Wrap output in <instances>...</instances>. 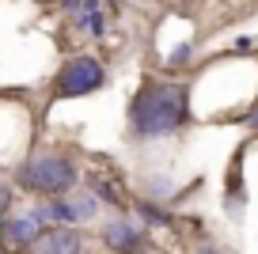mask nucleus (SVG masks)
<instances>
[{"label":"nucleus","mask_w":258,"mask_h":254,"mask_svg":"<svg viewBox=\"0 0 258 254\" xmlns=\"http://www.w3.org/2000/svg\"><path fill=\"white\" fill-rule=\"evenodd\" d=\"M190 91L186 84H145L137 99L129 103V125L137 141H160L175 129L186 125L190 118Z\"/></svg>","instance_id":"1"},{"label":"nucleus","mask_w":258,"mask_h":254,"mask_svg":"<svg viewBox=\"0 0 258 254\" xmlns=\"http://www.w3.org/2000/svg\"><path fill=\"white\" fill-rule=\"evenodd\" d=\"M76 163L64 156H34L19 167V182L34 194H46V198H64V194L76 186Z\"/></svg>","instance_id":"2"},{"label":"nucleus","mask_w":258,"mask_h":254,"mask_svg":"<svg viewBox=\"0 0 258 254\" xmlns=\"http://www.w3.org/2000/svg\"><path fill=\"white\" fill-rule=\"evenodd\" d=\"M106 84V69L95 61V57L80 53L73 61H64V69L57 72V95L61 99H80V95H91Z\"/></svg>","instance_id":"3"},{"label":"nucleus","mask_w":258,"mask_h":254,"mask_svg":"<svg viewBox=\"0 0 258 254\" xmlns=\"http://www.w3.org/2000/svg\"><path fill=\"white\" fill-rule=\"evenodd\" d=\"M27 250H31V254H80L84 239H80L76 228H46Z\"/></svg>","instance_id":"4"},{"label":"nucleus","mask_w":258,"mask_h":254,"mask_svg":"<svg viewBox=\"0 0 258 254\" xmlns=\"http://www.w3.org/2000/svg\"><path fill=\"white\" fill-rule=\"evenodd\" d=\"M61 4L69 8V16H73L76 27H84V31H91V34H103L106 31V19H103L99 0H61Z\"/></svg>","instance_id":"5"},{"label":"nucleus","mask_w":258,"mask_h":254,"mask_svg":"<svg viewBox=\"0 0 258 254\" xmlns=\"http://www.w3.org/2000/svg\"><path fill=\"white\" fill-rule=\"evenodd\" d=\"M103 243L114 246L118 254H133L141 246V228H137V224H129V220H110L103 228Z\"/></svg>","instance_id":"6"},{"label":"nucleus","mask_w":258,"mask_h":254,"mask_svg":"<svg viewBox=\"0 0 258 254\" xmlns=\"http://www.w3.org/2000/svg\"><path fill=\"white\" fill-rule=\"evenodd\" d=\"M38 228H42V224L34 220L31 213H27V216H16V220H8V228H4V239H8V243H16V246H31L34 239L42 235Z\"/></svg>","instance_id":"7"},{"label":"nucleus","mask_w":258,"mask_h":254,"mask_svg":"<svg viewBox=\"0 0 258 254\" xmlns=\"http://www.w3.org/2000/svg\"><path fill=\"white\" fill-rule=\"evenodd\" d=\"M12 198H16V194H12V186H4V182H0V216H8Z\"/></svg>","instance_id":"8"},{"label":"nucleus","mask_w":258,"mask_h":254,"mask_svg":"<svg viewBox=\"0 0 258 254\" xmlns=\"http://www.w3.org/2000/svg\"><path fill=\"white\" fill-rule=\"evenodd\" d=\"M190 53H194V46H178V49H175V53H171V61H175V65H178V61H186V57H190Z\"/></svg>","instance_id":"9"},{"label":"nucleus","mask_w":258,"mask_h":254,"mask_svg":"<svg viewBox=\"0 0 258 254\" xmlns=\"http://www.w3.org/2000/svg\"><path fill=\"white\" fill-rule=\"evenodd\" d=\"M194 254H220V250H213V246H202V250H194Z\"/></svg>","instance_id":"10"}]
</instances>
